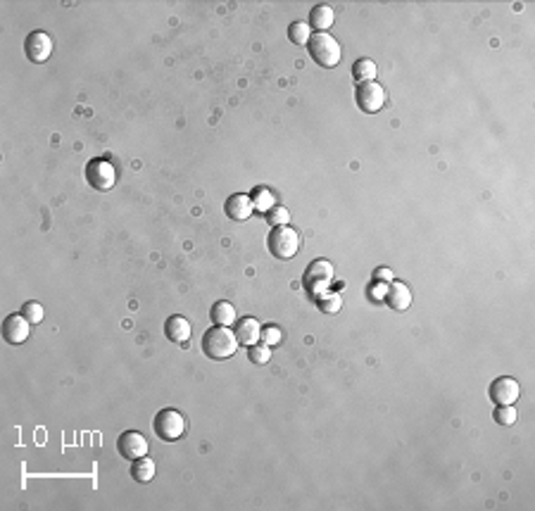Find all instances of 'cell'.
<instances>
[{"label":"cell","mask_w":535,"mask_h":511,"mask_svg":"<svg viewBox=\"0 0 535 511\" xmlns=\"http://www.w3.org/2000/svg\"><path fill=\"white\" fill-rule=\"evenodd\" d=\"M238 338L231 333V328L226 326H212L205 335H202V352L209 359H231L238 350Z\"/></svg>","instance_id":"cell-1"},{"label":"cell","mask_w":535,"mask_h":511,"mask_svg":"<svg viewBox=\"0 0 535 511\" xmlns=\"http://www.w3.org/2000/svg\"><path fill=\"white\" fill-rule=\"evenodd\" d=\"M152 431L164 443H174V440H178L186 433V419H183V414L178 409L164 407L152 419Z\"/></svg>","instance_id":"cell-2"},{"label":"cell","mask_w":535,"mask_h":511,"mask_svg":"<svg viewBox=\"0 0 535 511\" xmlns=\"http://www.w3.org/2000/svg\"><path fill=\"white\" fill-rule=\"evenodd\" d=\"M307 48H309L312 60H314L319 67H326V69L338 67V62L343 57V50L338 46V41H336L331 34H314L309 38Z\"/></svg>","instance_id":"cell-3"},{"label":"cell","mask_w":535,"mask_h":511,"mask_svg":"<svg viewBox=\"0 0 535 511\" xmlns=\"http://www.w3.org/2000/svg\"><path fill=\"white\" fill-rule=\"evenodd\" d=\"M266 247L276 259H293L300 250V235L290 226H273L269 238H266Z\"/></svg>","instance_id":"cell-4"},{"label":"cell","mask_w":535,"mask_h":511,"mask_svg":"<svg viewBox=\"0 0 535 511\" xmlns=\"http://www.w3.org/2000/svg\"><path fill=\"white\" fill-rule=\"evenodd\" d=\"M305 288H307L309 295H319V293L328 290V285L333 283V264L328 259H314L305 271L302 278Z\"/></svg>","instance_id":"cell-5"},{"label":"cell","mask_w":535,"mask_h":511,"mask_svg":"<svg viewBox=\"0 0 535 511\" xmlns=\"http://www.w3.org/2000/svg\"><path fill=\"white\" fill-rule=\"evenodd\" d=\"M355 100H357V107L367 114H376L386 107V100H388V93L386 88L376 81H369V84H359L355 91Z\"/></svg>","instance_id":"cell-6"},{"label":"cell","mask_w":535,"mask_h":511,"mask_svg":"<svg viewBox=\"0 0 535 511\" xmlns=\"http://www.w3.org/2000/svg\"><path fill=\"white\" fill-rule=\"evenodd\" d=\"M86 181L95 190H110L114 181H117V171H114V167L107 159L95 157L86 164Z\"/></svg>","instance_id":"cell-7"},{"label":"cell","mask_w":535,"mask_h":511,"mask_svg":"<svg viewBox=\"0 0 535 511\" xmlns=\"http://www.w3.org/2000/svg\"><path fill=\"white\" fill-rule=\"evenodd\" d=\"M53 38H50L46 31L36 29L31 31V34L27 36V41H24V53H27V57L34 65H43V62H48V57L53 55Z\"/></svg>","instance_id":"cell-8"},{"label":"cell","mask_w":535,"mask_h":511,"mask_svg":"<svg viewBox=\"0 0 535 511\" xmlns=\"http://www.w3.org/2000/svg\"><path fill=\"white\" fill-rule=\"evenodd\" d=\"M117 450L119 455H122L124 459H129V462H136V459H141L148 455V440H145L143 433L138 431H124L122 436H119L117 440Z\"/></svg>","instance_id":"cell-9"},{"label":"cell","mask_w":535,"mask_h":511,"mask_svg":"<svg viewBox=\"0 0 535 511\" xmlns=\"http://www.w3.org/2000/svg\"><path fill=\"white\" fill-rule=\"evenodd\" d=\"M490 400H493L495 407L500 405H514V402L519 400L521 395V386L514 378H509V376H502V378H495L493 383H490Z\"/></svg>","instance_id":"cell-10"},{"label":"cell","mask_w":535,"mask_h":511,"mask_svg":"<svg viewBox=\"0 0 535 511\" xmlns=\"http://www.w3.org/2000/svg\"><path fill=\"white\" fill-rule=\"evenodd\" d=\"M31 333V324L24 319V314H8L3 319V338L10 345H22Z\"/></svg>","instance_id":"cell-11"},{"label":"cell","mask_w":535,"mask_h":511,"mask_svg":"<svg viewBox=\"0 0 535 511\" xmlns=\"http://www.w3.org/2000/svg\"><path fill=\"white\" fill-rule=\"evenodd\" d=\"M224 212L228 219L233 221H247L254 212V204H252V197L245 195V193H235L231 195L228 200L224 202Z\"/></svg>","instance_id":"cell-12"},{"label":"cell","mask_w":535,"mask_h":511,"mask_svg":"<svg viewBox=\"0 0 535 511\" xmlns=\"http://www.w3.org/2000/svg\"><path fill=\"white\" fill-rule=\"evenodd\" d=\"M235 338H238L240 345H245V347H250V345L259 343V335H262V326H259V321L254 316H243L235 321V328H233Z\"/></svg>","instance_id":"cell-13"},{"label":"cell","mask_w":535,"mask_h":511,"mask_svg":"<svg viewBox=\"0 0 535 511\" xmlns=\"http://www.w3.org/2000/svg\"><path fill=\"white\" fill-rule=\"evenodd\" d=\"M383 297H386V304L395 312H405L412 307V290L407 288L405 283H400V281H393Z\"/></svg>","instance_id":"cell-14"},{"label":"cell","mask_w":535,"mask_h":511,"mask_svg":"<svg viewBox=\"0 0 535 511\" xmlns=\"http://www.w3.org/2000/svg\"><path fill=\"white\" fill-rule=\"evenodd\" d=\"M336 22V12L331 5H316L309 12V29H314L316 34H328V29Z\"/></svg>","instance_id":"cell-15"},{"label":"cell","mask_w":535,"mask_h":511,"mask_svg":"<svg viewBox=\"0 0 535 511\" xmlns=\"http://www.w3.org/2000/svg\"><path fill=\"white\" fill-rule=\"evenodd\" d=\"M164 333L171 343H186L190 338V324L183 316H169L164 324Z\"/></svg>","instance_id":"cell-16"},{"label":"cell","mask_w":535,"mask_h":511,"mask_svg":"<svg viewBox=\"0 0 535 511\" xmlns=\"http://www.w3.org/2000/svg\"><path fill=\"white\" fill-rule=\"evenodd\" d=\"M209 316H212V321L216 326H231L235 319H238V314H235V307L231 302H214L212 309H209Z\"/></svg>","instance_id":"cell-17"},{"label":"cell","mask_w":535,"mask_h":511,"mask_svg":"<svg viewBox=\"0 0 535 511\" xmlns=\"http://www.w3.org/2000/svg\"><path fill=\"white\" fill-rule=\"evenodd\" d=\"M131 478L136 483H150L152 478H155V462L148 459V455L136 459L133 466H131Z\"/></svg>","instance_id":"cell-18"},{"label":"cell","mask_w":535,"mask_h":511,"mask_svg":"<svg viewBox=\"0 0 535 511\" xmlns=\"http://www.w3.org/2000/svg\"><path fill=\"white\" fill-rule=\"evenodd\" d=\"M316 307L324 312V314H338L343 309V297L340 293L336 290H324L316 295Z\"/></svg>","instance_id":"cell-19"},{"label":"cell","mask_w":535,"mask_h":511,"mask_svg":"<svg viewBox=\"0 0 535 511\" xmlns=\"http://www.w3.org/2000/svg\"><path fill=\"white\" fill-rule=\"evenodd\" d=\"M376 74H379V69H376V62L374 60H367V57H362V60H357L352 65V76L359 84H369V81L376 79Z\"/></svg>","instance_id":"cell-20"},{"label":"cell","mask_w":535,"mask_h":511,"mask_svg":"<svg viewBox=\"0 0 535 511\" xmlns=\"http://www.w3.org/2000/svg\"><path fill=\"white\" fill-rule=\"evenodd\" d=\"M288 38L290 43H295V46H307L309 38H312V29L307 22H293L288 27Z\"/></svg>","instance_id":"cell-21"},{"label":"cell","mask_w":535,"mask_h":511,"mask_svg":"<svg viewBox=\"0 0 535 511\" xmlns=\"http://www.w3.org/2000/svg\"><path fill=\"white\" fill-rule=\"evenodd\" d=\"M493 419L498 421V426L509 428V426L517 424V419H519V409L514 407V405H500V407L493 412Z\"/></svg>","instance_id":"cell-22"},{"label":"cell","mask_w":535,"mask_h":511,"mask_svg":"<svg viewBox=\"0 0 535 511\" xmlns=\"http://www.w3.org/2000/svg\"><path fill=\"white\" fill-rule=\"evenodd\" d=\"M250 197H252L254 209H259V212H264V214L276 204V197H273L271 190H266V188H254Z\"/></svg>","instance_id":"cell-23"},{"label":"cell","mask_w":535,"mask_h":511,"mask_svg":"<svg viewBox=\"0 0 535 511\" xmlns=\"http://www.w3.org/2000/svg\"><path fill=\"white\" fill-rule=\"evenodd\" d=\"M264 216H266V221H269L271 226H288V221H290L288 207H281V204H273V207Z\"/></svg>","instance_id":"cell-24"},{"label":"cell","mask_w":535,"mask_h":511,"mask_svg":"<svg viewBox=\"0 0 535 511\" xmlns=\"http://www.w3.org/2000/svg\"><path fill=\"white\" fill-rule=\"evenodd\" d=\"M22 314L29 324H41L43 316H46V309H43L41 302H24L22 304Z\"/></svg>","instance_id":"cell-25"},{"label":"cell","mask_w":535,"mask_h":511,"mask_svg":"<svg viewBox=\"0 0 535 511\" xmlns=\"http://www.w3.org/2000/svg\"><path fill=\"white\" fill-rule=\"evenodd\" d=\"M247 357H250V362L252 364H266V362H269L271 359V347H269V345H257V343H254V345H250V347H247Z\"/></svg>","instance_id":"cell-26"},{"label":"cell","mask_w":535,"mask_h":511,"mask_svg":"<svg viewBox=\"0 0 535 511\" xmlns=\"http://www.w3.org/2000/svg\"><path fill=\"white\" fill-rule=\"evenodd\" d=\"M259 340H262L264 345H269V347H273V345H278V343L283 340L281 328H278V326H266V328H262V335H259Z\"/></svg>","instance_id":"cell-27"},{"label":"cell","mask_w":535,"mask_h":511,"mask_svg":"<svg viewBox=\"0 0 535 511\" xmlns=\"http://www.w3.org/2000/svg\"><path fill=\"white\" fill-rule=\"evenodd\" d=\"M374 276H376V281H379V283H391V281H393V271L388 269V266H379V269L374 271Z\"/></svg>","instance_id":"cell-28"}]
</instances>
